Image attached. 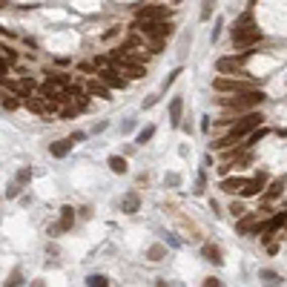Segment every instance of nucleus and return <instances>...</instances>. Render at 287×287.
<instances>
[{
	"mask_svg": "<svg viewBox=\"0 0 287 287\" xmlns=\"http://www.w3.org/2000/svg\"><path fill=\"white\" fill-rule=\"evenodd\" d=\"M181 112H184V101H181V98H172L170 101V124L172 126L181 124Z\"/></svg>",
	"mask_w": 287,
	"mask_h": 287,
	"instance_id": "obj_12",
	"label": "nucleus"
},
{
	"mask_svg": "<svg viewBox=\"0 0 287 287\" xmlns=\"http://www.w3.org/2000/svg\"><path fill=\"white\" fill-rule=\"evenodd\" d=\"M178 75H181V69H175V72H172L170 78H167V81H164V89H167V86H170V83H175V78H178Z\"/></svg>",
	"mask_w": 287,
	"mask_h": 287,
	"instance_id": "obj_27",
	"label": "nucleus"
},
{
	"mask_svg": "<svg viewBox=\"0 0 287 287\" xmlns=\"http://www.w3.org/2000/svg\"><path fill=\"white\" fill-rule=\"evenodd\" d=\"M264 98L267 95L261 89H247V92H230L227 98H218V104L224 109H233V112H250V109L261 107Z\"/></svg>",
	"mask_w": 287,
	"mask_h": 287,
	"instance_id": "obj_2",
	"label": "nucleus"
},
{
	"mask_svg": "<svg viewBox=\"0 0 287 287\" xmlns=\"http://www.w3.org/2000/svg\"><path fill=\"white\" fill-rule=\"evenodd\" d=\"M109 63H112V66H115V69L121 72V75H126L129 81H138V78H144V75H147V69H144L141 63L129 61L126 55H118V52H112V55H109Z\"/></svg>",
	"mask_w": 287,
	"mask_h": 287,
	"instance_id": "obj_4",
	"label": "nucleus"
},
{
	"mask_svg": "<svg viewBox=\"0 0 287 287\" xmlns=\"http://www.w3.org/2000/svg\"><path fill=\"white\" fill-rule=\"evenodd\" d=\"M72 138H63V141H55L52 147H49V153L55 155V158H66V155H69V150H72Z\"/></svg>",
	"mask_w": 287,
	"mask_h": 287,
	"instance_id": "obj_10",
	"label": "nucleus"
},
{
	"mask_svg": "<svg viewBox=\"0 0 287 287\" xmlns=\"http://www.w3.org/2000/svg\"><path fill=\"white\" fill-rule=\"evenodd\" d=\"M172 12L167 6H158V3H147V6H138L135 9V18L138 20H170Z\"/></svg>",
	"mask_w": 287,
	"mask_h": 287,
	"instance_id": "obj_6",
	"label": "nucleus"
},
{
	"mask_svg": "<svg viewBox=\"0 0 287 287\" xmlns=\"http://www.w3.org/2000/svg\"><path fill=\"white\" fill-rule=\"evenodd\" d=\"M244 181L247 178H224L221 181V189H224V193H242Z\"/></svg>",
	"mask_w": 287,
	"mask_h": 287,
	"instance_id": "obj_15",
	"label": "nucleus"
},
{
	"mask_svg": "<svg viewBox=\"0 0 287 287\" xmlns=\"http://www.w3.org/2000/svg\"><path fill=\"white\" fill-rule=\"evenodd\" d=\"M153 132H155L153 126H147V129H141V132H138V144H147L150 138H153Z\"/></svg>",
	"mask_w": 287,
	"mask_h": 287,
	"instance_id": "obj_24",
	"label": "nucleus"
},
{
	"mask_svg": "<svg viewBox=\"0 0 287 287\" xmlns=\"http://www.w3.org/2000/svg\"><path fill=\"white\" fill-rule=\"evenodd\" d=\"M201 253H204V259L213 261V264H221V261H224V259H221V250H218V247H213V244H207Z\"/></svg>",
	"mask_w": 287,
	"mask_h": 287,
	"instance_id": "obj_16",
	"label": "nucleus"
},
{
	"mask_svg": "<svg viewBox=\"0 0 287 287\" xmlns=\"http://www.w3.org/2000/svg\"><path fill=\"white\" fill-rule=\"evenodd\" d=\"M250 52H242V55H227V58H218L215 69L221 75H244V63H247Z\"/></svg>",
	"mask_w": 287,
	"mask_h": 287,
	"instance_id": "obj_5",
	"label": "nucleus"
},
{
	"mask_svg": "<svg viewBox=\"0 0 287 287\" xmlns=\"http://www.w3.org/2000/svg\"><path fill=\"white\" fill-rule=\"evenodd\" d=\"M264 184H267V175H256V178H247V181H244V187H242V193H238V196H244V198L261 196V193H264Z\"/></svg>",
	"mask_w": 287,
	"mask_h": 287,
	"instance_id": "obj_9",
	"label": "nucleus"
},
{
	"mask_svg": "<svg viewBox=\"0 0 287 287\" xmlns=\"http://www.w3.org/2000/svg\"><path fill=\"white\" fill-rule=\"evenodd\" d=\"M213 89L215 92H247V89H253V83H244V81H235V78L221 75V78L213 81Z\"/></svg>",
	"mask_w": 287,
	"mask_h": 287,
	"instance_id": "obj_7",
	"label": "nucleus"
},
{
	"mask_svg": "<svg viewBox=\"0 0 287 287\" xmlns=\"http://www.w3.org/2000/svg\"><path fill=\"white\" fill-rule=\"evenodd\" d=\"M86 284H89V287H107L109 281L104 276H89V278H86Z\"/></svg>",
	"mask_w": 287,
	"mask_h": 287,
	"instance_id": "obj_23",
	"label": "nucleus"
},
{
	"mask_svg": "<svg viewBox=\"0 0 287 287\" xmlns=\"http://www.w3.org/2000/svg\"><path fill=\"white\" fill-rule=\"evenodd\" d=\"M204 284H207V287H218L221 281H218V278H204Z\"/></svg>",
	"mask_w": 287,
	"mask_h": 287,
	"instance_id": "obj_29",
	"label": "nucleus"
},
{
	"mask_svg": "<svg viewBox=\"0 0 287 287\" xmlns=\"http://www.w3.org/2000/svg\"><path fill=\"white\" fill-rule=\"evenodd\" d=\"M161 256H164V247H161V244H155V247H150V259H153V261H158Z\"/></svg>",
	"mask_w": 287,
	"mask_h": 287,
	"instance_id": "obj_25",
	"label": "nucleus"
},
{
	"mask_svg": "<svg viewBox=\"0 0 287 287\" xmlns=\"http://www.w3.org/2000/svg\"><path fill=\"white\" fill-rule=\"evenodd\" d=\"M213 9H215V0H201V20H210Z\"/></svg>",
	"mask_w": 287,
	"mask_h": 287,
	"instance_id": "obj_19",
	"label": "nucleus"
},
{
	"mask_svg": "<svg viewBox=\"0 0 287 287\" xmlns=\"http://www.w3.org/2000/svg\"><path fill=\"white\" fill-rule=\"evenodd\" d=\"M230 213H233L235 218H238V215H244V207H242V204H235V201H233V204H230Z\"/></svg>",
	"mask_w": 287,
	"mask_h": 287,
	"instance_id": "obj_26",
	"label": "nucleus"
},
{
	"mask_svg": "<svg viewBox=\"0 0 287 287\" xmlns=\"http://www.w3.org/2000/svg\"><path fill=\"white\" fill-rule=\"evenodd\" d=\"M49 81H55L58 86H63V89H66V86L72 83V78H69V75H63V72H52V75H49Z\"/></svg>",
	"mask_w": 287,
	"mask_h": 287,
	"instance_id": "obj_18",
	"label": "nucleus"
},
{
	"mask_svg": "<svg viewBox=\"0 0 287 287\" xmlns=\"http://www.w3.org/2000/svg\"><path fill=\"white\" fill-rule=\"evenodd\" d=\"M86 92H89L92 98H109V86L101 81V78H98V81H89V83H86Z\"/></svg>",
	"mask_w": 287,
	"mask_h": 287,
	"instance_id": "obj_11",
	"label": "nucleus"
},
{
	"mask_svg": "<svg viewBox=\"0 0 287 287\" xmlns=\"http://www.w3.org/2000/svg\"><path fill=\"white\" fill-rule=\"evenodd\" d=\"M281 189H284V181H273V184H270V189H267V198H270V201H273V198H278V196H281Z\"/></svg>",
	"mask_w": 287,
	"mask_h": 287,
	"instance_id": "obj_20",
	"label": "nucleus"
},
{
	"mask_svg": "<svg viewBox=\"0 0 287 287\" xmlns=\"http://www.w3.org/2000/svg\"><path fill=\"white\" fill-rule=\"evenodd\" d=\"M261 40V32L253 26V12H244L233 26V46L235 49H250Z\"/></svg>",
	"mask_w": 287,
	"mask_h": 287,
	"instance_id": "obj_3",
	"label": "nucleus"
},
{
	"mask_svg": "<svg viewBox=\"0 0 287 287\" xmlns=\"http://www.w3.org/2000/svg\"><path fill=\"white\" fill-rule=\"evenodd\" d=\"M109 170L118 172V175H124V172H126V158H118V155H112V158H109Z\"/></svg>",
	"mask_w": 287,
	"mask_h": 287,
	"instance_id": "obj_17",
	"label": "nucleus"
},
{
	"mask_svg": "<svg viewBox=\"0 0 287 287\" xmlns=\"http://www.w3.org/2000/svg\"><path fill=\"white\" fill-rule=\"evenodd\" d=\"M264 135H267V129H261V126H259V129H253V132L247 135V147H253V144H259L261 138H264Z\"/></svg>",
	"mask_w": 287,
	"mask_h": 287,
	"instance_id": "obj_21",
	"label": "nucleus"
},
{
	"mask_svg": "<svg viewBox=\"0 0 287 287\" xmlns=\"http://www.w3.org/2000/svg\"><path fill=\"white\" fill-rule=\"evenodd\" d=\"M20 107V92H15V89H3V109H18Z\"/></svg>",
	"mask_w": 287,
	"mask_h": 287,
	"instance_id": "obj_13",
	"label": "nucleus"
},
{
	"mask_svg": "<svg viewBox=\"0 0 287 287\" xmlns=\"http://www.w3.org/2000/svg\"><path fill=\"white\" fill-rule=\"evenodd\" d=\"M29 178H32V172H29V170H20V175H18L20 184H23V181H29Z\"/></svg>",
	"mask_w": 287,
	"mask_h": 287,
	"instance_id": "obj_28",
	"label": "nucleus"
},
{
	"mask_svg": "<svg viewBox=\"0 0 287 287\" xmlns=\"http://www.w3.org/2000/svg\"><path fill=\"white\" fill-rule=\"evenodd\" d=\"M15 63H18V52H15L12 46H3V75H6Z\"/></svg>",
	"mask_w": 287,
	"mask_h": 287,
	"instance_id": "obj_14",
	"label": "nucleus"
},
{
	"mask_svg": "<svg viewBox=\"0 0 287 287\" xmlns=\"http://www.w3.org/2000/svg\"><path fill=\"white\" fill-rule=\"evenodd\" d=\"M98 78L107 83L109 89H126V81L129 78H121V72L115 66H107V69H98Z\"/></svg>",
	"mask_w": 287,
	"mask_h": 287,
	"instance_id": "obj_8",
	"label": "nucleus"
},
{
	"mask_svg": "<svg viewBox=\"0 0 287 287\" xmlns=\"http://www.w3.org/2000/svg\"><path fill=\"white\" fill-rule=\"evenodd\" d=\"M132 32H135V35L150 37V40H153V49L158 52V49L164 46V40L172 35V23H170V20H135Z\"/></svg>",
	"mask_w": 287,
	"mask_h": 287,
	"instance_id": "obj_1",
	"label": "nucleus"
},
{
	"mask_svg": "<svg viewBox=\"0 0 287 287\" xmlns=\"http://www.w3.org/2000/svg\"><path fill=\"white\" fill-rule=\"evenodd\" d=\"M138 210V196H126V201H124V213H135Z\"/></svg>",
	"mask_w": 287,
	"mask_h": 287,
	"instance_id": "obj_22",
	"label": "nucleus"
}]
</instances>
